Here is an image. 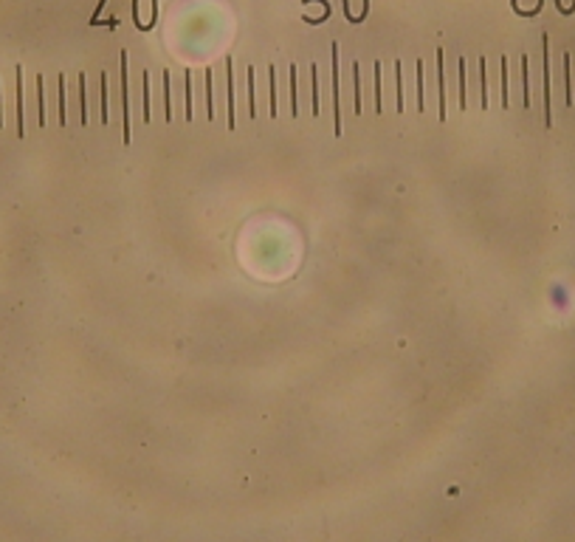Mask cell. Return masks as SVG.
<instances>
[{
	"label": "cell",
	"instance_id": "3957f363",
	"mask_svg": "<svg viewBox=\"0 0 575 542\" xmlns=\"http://www.w3.org/2000/svg\"><path fill=\"white\" fill-rule=\"evenodd\" d=\"M544 110H547V124L550 119V51H547V37H544Z\"/></svg>",
	"mask_w": 575,
	"mask_h": 542
},
{
	"label": "cell",
	"instance_id": "8fae6325",
	"mask_svg": "<svg viewBox=\"0 0 575 542\" xmlns=\"http://www.w3.org/2000/svg\"><path fill=\"white\" fill-rule=\"evenodd\" d=\"M107 74H101V122L107 124Z\"/></svg>",
	"mask_w": 575,
	"mask_h": 542
},
{
	"label": "cell",
	"instance_id": "9a60e30c",
	"mask_svg": "<svg viewBox=\"0 0 575 542\" xmlns=\"http://www.w3.org/2000/svg\"><path fill=\"white\" fill-rule=\"evenodd\" d=\"M248 116H257L254 113V68H248Z\"/></svg>",
	"mask_w": 575,
	"mask_h": 542
},
{
	"label": "cell",
	"instance_id": "7a4b0ae2",
	"mask_svg": "<svg viewBox=\"0 0 575 542\" xmlns=\"http://www.w3.org/2000/svg\"><path fill=\"white\" fill-rule=\"evenodd\" d=\"M333 133L341 136V113H338V45L333 43Z\"/></svg>",
	"mask_w": 575,
	"mask_h": 542
},
{
	"label": "cell",
	"instance_id": "2e32d148",
	"mask_svg": "<svg viewBox=\"0 0 575 542\" xmlns=\"http://www.w3.org/2000/svg\"><path fill=\"white\" fill-rule=\"evenodd\" d=\"M417 108L423 113V59L417 62Z\"/></svg>",
	"mask_w": 575,
	"mask_h": 542
},
{
	"label": "cell",
	"instance_id": "7402d4cb",
	"mask_svg": "<svg viewBox=\"0 0 575 542\" xmlns=\"http://www.w3.org/2000/svg\"><path fill=\"white\" fill-rule=\"evenodd\" d=\"M502 105L507 108V62L502 59Z\"/></svg>",
	"mask_w": 575,
	"mask_h": 542
},
{
	"label": "cell",
	"instance_id": "5bb4252c",
	"mask_svg": "<svg viewBox=\"0 0 575 542\" xmlns=\"http://www.w3.org/2000/svg\"><path fill=\"white\" fill-rule=\"evenodd\" d=\"M460 108H468V96H465V62L460 59Z\"/></svg>",
	"mask_w": 575,
	"mask_h": 542
},
{
	"label": "cell",
	"instance_id": "9c48e42d",
	"mask_svg": "<svg viewBox=\"0 0 575 542\" xmlns=\"http://www.w3.org/2000/svg\"><path fill=\"white\" fill-rule=\"evenodd\" d=\"M206 116L214 119V105H212V68H206Z\"/></svg>",
	"mask_w": 575,
	"mask_h": 542
},
{
	"label": "cell",
	"instance_id": "603a6c76",
	"mask_svg": "<svg viewBox=\"0 0 575 542\" xmlns=\"http://www.w3.org/2000/svg\"><path fill=\"white\" fill-rule=\"evenodd\" d=\"M271 77V116H276V90H274V68L268 71Z\"/></svg>",
	"mask_w": 575,
	"mask_h": 542
},
{
	"label": "cell",
	"instance_id": "6da1fadb",
	"mask_svg": "<svg viewBox=\"0 0 575 542\" xmlns=\"http://www.w3.org/2000/svg\"><path fill=\"white\" fill-rule=\"evenodd\" d=\"M122 102H124V144H130V85H127V54H122Z\"/></svg>",
	"mask_w": 575,
	"mask_h": 542
},
{
	"label": "cell",
	"instance_id": "5b68a950",
	"mask_svg": "<svg viewBox=\"0 0 575 542\" xmlns=\"http://www.w3.org/2000/svg\"><path fill=\"white\" fill-rule=\"evenodd\" d=\"M225 82H228V127H234V90H231V59H225Z\"/></svg>",
	"mask_w": 575,
	"mask_h": 542
},
{
	"label": "cell",
	"instance_id": "ba28073f",
	"mask_svg": "<svg viewBox=\"0 0 575 542\" xmlns=\"http://www.w3.org/2000/svg\"><path fill=\"white\" fill-rule=\"evenodd\" d=\"M395 82H398V113L403 110V74H400V59L395 62Z\"/></svg>",
	"mask_w": 575,
	"mask_h": 542
},
{
	"label": "cell",
	"instance_id": "ffe728a7",
	"mask_svg": "<svg viewBox=\"0 0 575 542\" xmlns=\"http://www.w3.org/2000/svg\"><path fill=\"white\" fill-rule=\"evenodd\" d=\"M291 113L296 116V68H291Z\"/></svg>",
	"mask_w": 575,
	"mask_h": 542
},
{
	"label": "cell",
	"instance_id": "8992f818",
	"mask_svg": "<svg viewBox=\"0 0 575 542\" xmlns=\"http://www.w3.org/2000/svg\"><path fill=\"white\" fill-rule=\"evenodd\" d=\"M23 74H20V68H17V136H23L25 130H23Z\"/></svg>",
	"mask_w": 575,
	"mask_h": 542
},
{
	"label": "cell",
	"instance_id": "7c38bea8",
	"mask_svg": "<svg viewBox=\"0 0 575 542\" xmlns=\"http://www.w3.org/2000/svg\"><path fill=\"white\" fill-rule=\"evenodd\" d=\"M375 113H381V62H375Z\"/></svg>",
	"mask_w": 575,
	"mask_h": 542
},
{
	"label": "cell",
	"instance_id": "d6986e66",
	"mask_svg": "<svg viewBox=\"0 0 575 542\" xmlns=\"http://www.w3.org/2000/svg\"><path fill=\"white\" fill-rule=\"evenodd\" d=\"M152 119V113H150V77L144 74V122Z\"/></svg>",
	"mask_w": 575,
	"mask_h": 542
},
{
	"label": "cell",
	"instance_id": "e0dca14e",
	"mask_svg": "<svg viewBox=\"0 0 575 542\" xmlns=\"http://www.w3.org/2000/svg\"><path fill=\"white\" fill-rule=\"evenodd\" d=\"M59 124H65V77L59 74Z\"/></svg>",
	"mask_w": 575,
	"mask_h": 542
},
{
	"label": "cell",
	"instance_id": "277c9868",
	"mask_svg": "<svg viewBox=\"0 0 575 542\" xmlns=\"http://www.w3.org/2000/svg\"><path fill=\"white\" fill-rule=\"evenodd\" d=\"M437 74H440V119L446 122V62H443V51H437Z\"/></svg>",
	"mask_w": 575,
	"mask_h": 542
},
{
	"label": "cell",
	"instance_id": "ac0fdd59",
	"mask_svg": "<svg viewBox=\"0 0 575 542\" xmlns=\"http://www.w3.org/2000/svg\"><path fill=\"white\" fill-rule=\"evenodd\" d=\"M522 85H525V108L530 105V85H527V56H522Z\"/></svg>",
	"mask_w": 575,
	"mask_h": 542
},
{
	"label": "cell",
	"instance_id": "4fadbf2b",
	"mask_svg": "<svg viewBox=\"0 0 575 542\" xmlns=\"http://www.w3.org/2000/svg\"><path fill=\"white\" fill-rule=\"evenodd\" d=\"M37 108H40V124H45V102H43V77H37Z\"/></svg>",
	"mask_w": 575,
	"mask_h": 542
},
{
	"label": "cell",
	"instance_id": "52a82bcc",
	"mask_svg": "<svg viewBox=\"0 0 575 542\" xmlns=\"http://www.w3.org/2000/svg\"><path fill=\"white\" fill-rule=\"evenodd\" d=\"M352 88H355V116L361 113V79H358V62L352 59Z\"/></svg>",
	"mask_w": 575,
	"mask_h": 542
},
{
	"label": "cell",
	"instance_id": "44dd1931",
	"mask_svg": "<svg viewBox=\"0 0 575 542\" xmlns=\"http://www.w3.org/2000/svg\"><path fill=\"white\" fill-rule=\"evenodd\" d=\"M186 119H192V77L186 71Z\"/></svg>",
	"mask_w": 575,
	"mask_h": 542
},
{
	"label": "cell",
	"instance_id": "30bf717a",
	"mask_svg": "<svg viewBox=\"0 0 575 542\" xmlns=\"http://www.w3.org/2000/svg\"><path fill=\"white\" fill-rule=\"evenodd\" d=\"M79 88H82V90H79V105H82V113H79V116H82V124H88V96H85V74L79 77Z\"/></svg>",
	"mask_w": 575,
	"mask_h": 542
}]
</instances>
